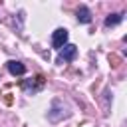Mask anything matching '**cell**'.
Masks as SVG:
<instances>
[{"label":"cell","mask_w":127,"mask_h":127,"mask_svg":"<svg viewBox=\"0 0 127 127\" xmlns=\"http://www.w3.org/2000/svg\"><path fill=\"white\" fill-rule=\"evenodd\" d=\"M121 20H123V14H109V16L105 18V26H107V28H109V26H117Z\"/></svg>","instance_id":"5b68a950"},{"label":"cell","mask_w":127,"mask_h":127,"mask_svg":"<svg viewBox=\"0 0 127 127\" xmlns=\"http://www.w3.org/2000/svg\"><path fill=\"white\" fill-rule=\"evenodd\" d=\"M8 71L12 73V75H24L26 73V65L22 64V62H8Z\"/></svg>","instance_id":"3957f363"},{"label":"cell","mask_w":127,"mask_h":127,"mask_svg":"<svg viewBox=\"0 0 127 127\" xmlns=\"http://www.w3.org/2000/svg\"><path fill=\"white\" fill-rule=\"evenodd\" d=\"M67 38H69V32H67L65 28H58V30H54V34H52V46L60 50L62 46L67 44Z\"/></svg>","instance_id":"6da1fadb"},{"label":"cell","mask_w":127,"mask_h":127,"mask_svg":"<svg viewBox=\"0 0 127 127\" xmlns=\"http://www.w3.org/2000/svg\"><path fill=\"white\" fill-rule=\"evenodd\" d=\"M77 56V48L73 44H65L60 48V60L58 62H73Z\"/></svg>","instance_id":"7a4b0ae2"},{"label":"cell","mask_w":127,"mask_h":127,"mask_svg":"<svg viewBox=\"0 0 127 127\" xmlns=\"http://www.w3.org/2000/svg\"><path fill=\"white\" fill-rule=\"evenodd\" d=\"M77 22H81V24H89L91 22V12H89L87 6H79L77 8Z\"/></svg>","instance_id":"277c9868"}]
</instances>
